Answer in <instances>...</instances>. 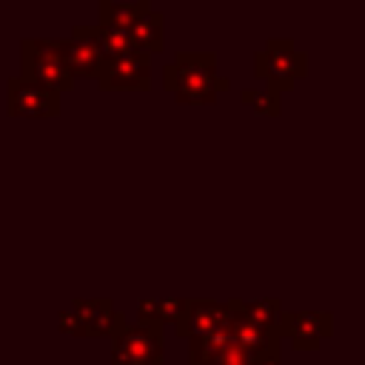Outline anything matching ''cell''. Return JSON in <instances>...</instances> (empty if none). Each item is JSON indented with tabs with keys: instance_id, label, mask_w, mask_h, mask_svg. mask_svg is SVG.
Here are the masks:
<instances>
[{
	"instance_id": "6da1fadb",
	"label": "cell",
	"mask_w": 365,
	"mask_h": 365,
	"mask_svg": "<svg viewBox=\"0 0 365 365\" xmlns=\"http://www.w3.org/2000/svg\"><path fill=\"white\" fill-rule=\"evenodd\" d=\"M163 88L174 94L177 103L205 106L231 88V80L220 74L217 51H177L168 66H163Z\"/></svg>"
},
{
	"instance_id": "7a4b0ae2",
	"label": "cell",
	"mask_w": 365,
	"mask_h": 365,
	"mask_svg": "<svg viewBox=\"0 0 365 365\" xmlns=\"http://www.w3.org/2000/svg\"><path fill=\"white\" fill-rule=\"evenodd\" d=\"M308 74V54L291 37H271L265 48L254 51V77L265 80L271 91L282 94Z\"/></svg>"
},
{
	"instance_id": "3957f363",
	"label": "cell",
	"mask_w": 365,
	"mask_h": 365,
	"mask_svg": "<svg viewBox=\"0 0 365 365\" xmlns=\"http://www.w3.org/2000/svg\"><path fill=\"white\" fill-rule=\"evenodd\" d=\"M20 77L34 80L51 91H68L74 86V77L60 54L57 40L46 37H23L20 40Z\"/></svg>"
},
{
	"instance_id": "277c9868",
	"label": "cell",
	"mask_w": 365,
	"mask_h": 365,
	"mask_svg": "<svg viewBox=\"0 0 365 365\" xmlns=\"http://www.w3.org/2000/svg\"><path fill=\"white\" fill-rule=\"evenodd\" d=\"M111 365H165V331L125 322L111 336Z\"/></svg>"
},
{
	"instance_id": "5b68a950",
	"label": "cell",
	"mask_w": 365,
	"mask_h": 365,
	"mask_svg": "<svg viewBox=\"0 0 365 365\" xmlns=\"http://www.w3.org/2000/svg\"><path fill=\"white\" fill-rule=\"evenodd\" d=\"M279 336L291 342L294 351H317L325 339L334 336V314L331 311H282Z\"/></svg>"
},
{
	"instance_id": "8992f818",
	"label": "cell",
	"mask_w": 365,
	"mask_h": 365,
	"mask_svg": "<svg viewBox=\"0 0 365 365\" xmlns=\"http://www.w3.org/2000/svg\"><path fill=\"white\" fill-rule=\"evenodd\" d=\"M6 114L9 117H57L60 94L20 74L9 77L6 80Z\"/></svg>"
},
{
	"instance_id": "52a82bcc",
	"label": "cell",
	"mask_w": 365,
	"mask_h": 365,
	"mask_svg": "<svg viewBox=\"0 0 365 365\" xmlns=\"http://www.w3.org/2000/svg\"><path fill=\"white\" fill-rule=\"evenodd\" d=\"M240 302L242 299H228V302L191 299L188 314L174 322V334L188 342L191 336H205V334H214L225 325H234L240 317Z\"/></svg>"
},
{
	"instance_id": "ba28073f",
	"label": "cell",
	"mask_w": 365,
	"mask_h": 365,
	"mask_svg": "<svg viewBox=\"0 0 365 365\" xmlns=\"http://www.w3.org/2000/svg\"><path fill=\"white\" fill-rule=\"evenodd\" d=\"M97 86L103 91H148L151 88V54L134 51L128 57L106 60Z\"/></svg>"
},
{
	"instance_id": "9c48e42d",
	"label": "cell",
	"mask_w": 365,
	"mask_h": 365,
	"mask_svg": "<svg viewBox=\"0 0 365 365\" xmlns=\"http://www.w3.org/2000/svg\"><path fill=\"white\" fill-rule=\"evenodd\" d=\"M71 314L80 322V334L86 339H111L128 319L123 311H114L111 299H74Z\"/></svg>"
},
{
	"instance_id": "30bf717a",
	"label": "cell",
	"mask_w": 365,
	"mask_h": 365,
	"mask_svg": "<svg viewBox=\"0 0 365 365\" xmlns=\"http://www.w3.org/2000/svg\"><path fill=\"white\" fill-rule=\"evenodd\" d=\"M71 37H83V40L94 43L97 51L103 54V60H117V57H128V54L137 51L131 31L100 26V23H94V26H74L71 29Z\"/></svg>"
},
{
	"instance_id": "8fae6325",
	"label": "cell",
	"mask_w": 365,
	"mask_h": 365,
	"mask_svg": "<svg viewBox=\"0 0 365 365\" xmlns=\"http://www.w3.org/2000/svg\"><path fill=\"white\" fill-rule=\"evenodd\" d=\"M57 46H60V54H63V60H66V66H68L74 80L77 77H94L97 80V74H100L106 60H103V54L97 51L94 43L68 34V37H57Z\"/></svg>"
},
{
	"instance_id": "7c38bea8",
	"label": "cell",
	"mask_w": 365,
	"mask_h": 365,
	"mask_svg": "<svg viewBox=\"0 0 365 365\" xmlns=\"http://www.w3.org/2000/svg\"><path fill=\"white\" fill-rule=\"evenodd\" d=\"M242 308V302H240ZM234 336L237 342L248 351V356H257V354H268V351H282V336L277 328H262V325H254L248 319H242V311L234 322Z\"/></svg>"
},
{
	"instance_id": "4fadbf2b",
	"label": "cell",
	"mask_w": 365,
	"mask_h": 365,
	"mask_svg": "<svg viewBox=\"0 0 365 365\" xmlns=\"http://www.w3.org/2000/svg\"><path fill=\"white\" fill-rule=\"evenodd\" d=\"M151 11L148 0H128V3H117V0H100L97 6V23L100 26H111V29H131L134 23H140L145 14Z\"/></svg>"
},
{
	"instance_id": "5bb4252c",
	"label": "cell",
	"mask_w": 365,
	"mask_h": 365,
	"mask_svg": "<svg viewBox=\"0 0 365 365\" xmlns=\"http://www.w3.org/2000/svg\"><path fill=\"white\" fill-rule=\"evenodd\" d=\"M231 342H237L234 325H225L205 336H191L188 339V365H211Z\"/></svg>"
},
{
	"instance_id": "9a60e30c",
	"label": "cell",
	"mask_w": 365,
	"mask_h": 365,
	"mask_svg": "<svg viewBox=\"0 0 365 365\" xmlns=\"http://www.w3.org/2000/svg\"><path fill=\"white\" fill-rule=\"evenodd\" d=\"M131 37H134V46L137 51H145V54H157L165 48V17L163 11L151 9L140 23H134L131 29Z\"/></svg>"
},
{
	"instance_id": "2e32d148",
	"label": "cell",
	"mask_w": 365,
	"mask_h": 365,
	"mask_svg": "<svg viewBox=\"0 0 365 365\" xmlns=\"http://www.w3.org/2000/svg\"><path fill=\"white\" fill-rule=\"evenodd\" d=\"M242 319L254 322V325H262V328H277L279 325V317H282V299L279 297H265V299H251V302H242Z\"/></svg>"
},
{
	"instance_id": "e0dca14e",
	"label": "cell",
	"mask_w": 365,
	"mask_h": 365,
	"mask_svg": "<svg viewBox=\"0 0 365 365\" xmlns=\"http://www.w3.org/2000/svg\"><path fill=\"white\" fill-rule=\"evenodd\" d=\"M240 103L248 106L254 114L262 117H279L282 114V94L271 91V88H242L240 91Z\"/></svg>"
},
{
	"instance_id": "ac0fdd59",
	"label": "cell",
	"mask_w": 365,
	"mask_h": 365,
	"mask_svg": "<svg viewBox=\"0 0 365 365\" xmlns=\"http://www.w3.org/2000/svg\"><path fill=\"white\" fill-rule=\"evenodd\" d=\"M188 305H191V299H185V297H174V299H160V319H163V325L165 322H177V319H182L185 314H188Z\"/></svg>"
},
{
	"instance_id": "d6986e66",
	"label": "cell",
	"mask_w": 365,
	"mask_h": 365,
	"mask_svg": "<svg viewBox=\"0 0 365 365\" xmlns=\"http://www.w3.org/2000/svg\"><path fill=\"white\" fill-rule=\"evenodd\" d=\"M137 322L140 325H148V328H165L163 319H160V299H140L137 305Z\"/></svg>"
},
{
	"instance_id": "ffe728a7",
	"label": "cell",
	"mask_w": 365,
	"mask_h": 365,
	"mask_svg": "<svg viewBox=\"0 0 365 365\" xmlns=\"http://www.w3.org/2000/svg\"><path fill=\"white\" fill-rule=\"evenodd\" d=\"M211 365H251V356H248V351L240 342H231Z\"/></svg>"
},
{
	"instance_id": "44dd1931",
	"label": "cell",
	"mask_w": 365,
	"mask_h": 365,
	"mask_svg": "<svg viewBox=\"0 0 365 365\" xmlns=\"http://www.w3.org/2000/svg\"><path fill=\"white\" fill-rule=\"evenodd\" d=\"M57 328H60L63 334H68V336H83V334H80V322H77V317L71 314V308H66V311L57 314Z\"/></svg>"
},
{
	"instance_id": "7402d4cb",
	"label": "cell",
	"mask_w": 365,
	"mask_h": 365,
	"mask_svg": "<svg viewBox=\"0 0 365 365\" xmlns=\"http://www.w3.org/2000/svg\"><path fill=\"white\" fill-rule=\"evenodd\" d=\"M251 365H279V351L257 354V356H251Z\"/></svg>"
}]
</instances>
